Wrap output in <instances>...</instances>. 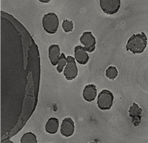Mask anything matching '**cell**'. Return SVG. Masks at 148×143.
Instances as JSON below:
<instances>
[{
    "label": "cell",
    "instance_id": "cell-3",
    "mask_svg": "<svg viewBox=\"0 0 148 143\" xmlns=\"http://www.w3.org/2000/svg\"><path fill=\"white\" fill-rule=\"evenodd\" d=\"M114 96L110 91L102 90L98 95L97 105L101 110H108L112 107L113 104Z\"/></svg>",
    "mask_w": 148,
    "mask_h": 143
},
{
    "label": "cell",
    "instance_id": "cell-12",
    "mask_svg": "<svg viewBox=\"0 0 148 143\" xmlns=\"http://www.w3.org/2000/svg\"><path fill=\"white\" fill-rule=\"evenodd\" d=\"M59 129V119L55 117H51L45 124V131L48 133L55 134Z\"/></svg>",
    "mask_w": 148,
    "mask_h": 143
},
{
    "label": "cell",
    "instance_id": "cell-2",
    "mask_svg": "<svg viewBox=\"0 0 148 143\" xmlns=\"http://www.w3.org/2000/svg\"><path fill=\"white\" fill-rule=\"evenodd\" d=\"M43 29L49 34H54L57 32L59 27V18L55 13L45 14L42 19Z\"/></svg>",
    "mask_w": 148,
    "mask_h": 143
},
{
    "label": "cell",
    "instance_id": "cell-10",
    "mask_svg": "<svg viewBox=\"0 0 148 143\" xmlns=\"http://www.w3.org/2000/svg\"><path fill=\"white\" fill-rule=\"evenodd\" d=\"M97 95V87L95 85H88L84 88L82 96L83 98L87 102H92L96 99Z\"/></svg>",
    "mask_w": 148,
    "mask_h": 143
},
{
    "label": "cell",
    "instance_id": "cell-16",
    "mask_svg": "<svg viewBox=\"0 0 148 143\" xmlns=\"http://www.w3.org/2000/svg\"><path fill=\"white\" fill-rule=\"evenodd\" d=\"M62 29L64 32H71L73 29V23L71 21H68V20H64L63 23H62Z\"/></svg>",
    "mask_w": 148,
    "mask_h": 143
},
{
    "label": "cell",
    "instance_id": "cell-8",
    "mask_svg": "<svg viewBox=\"0 0 148 143\" xmlns=\"http://www.w3.org/2000/svg\"><path fill=\"white\" fill-rule=\"evenodd\" d=\"M143 109L138 106L137 103L134 102L129 109V117L132 119V122L135 127H138L141 122Z\"/></svg>",
    "mask_w": 148,
    "mask_h": 143
},
{
    "label": "cell",
    "instance_id": "cell-4",
    "mask_svg": "<svg viewBox=\"0 0 148 143\" xmlns=\"http://www.w3.org/2000/svg\"><path fill=\"white\" fill-rule=\"evenodd\" d=\"M67 64L64 70V75L67 80H73L77 77L78 74V67L75 64V58L71 56H68Z\"/></svg>",
    "mask_w": 148,
    "mask_h": 143
},
{
    "label": "cell",
    "instance_id": "cell-7",
    "mask_svg": "<svg viewBox=\"0 0 148 143\" xmlns=\"http://www.w3.org/2000/svg\"><path fill=\"white\" fill-rule=\"evenodd\" d=\"M75 131V124L73 120L70 117H66L63 119L60 128V132L63 136L66 138H69L72 136Z\"/></svg>",
    "mask_w": 148,
    "mask_h": 143
},
{
    "label": "cell",
    "instance_id": "cell-9",
    "mask_svg": "<svg viewBox=\"0 0 148 143\" xmlns=\"http://www.w3.org/2000/svg\"><path fill=\"white\" fill-rule=\"evenodd\" d=\"M74 55H75V59L77 62L81 65L86 64L90 59L86 50L81 45H77L75 47L74 49Z\"/></svg>",
    "mask_w": 148,
    "mask_h": 143
},
{
    "label": "cell",
    "instance_id": "cell-13",
    "mask_svg": "<svg viewBox=\"0 0 148 143\" xmlns=\"http://www.w3.org/2000/svg\"><path fill=\"white\" fill-rule=\"evenodd\" d=\"M21 143H37L36 136L32 132H28L25 133L21 138Z\"/></svg>",
    "mask_w": 148,
    "mask_h": 143
},
{
    "label": "cell",
    "instance_id": "cell-5",
    "mask_svg": "<svg viewBox=\"0 0 148 143\" xmlns=\"http://www.w3.org/2000/svg\"><path fill=\"white\" fill-rule=\"evenodd\" d=\"M102 11L108 15H113L119 11L121 6L120 0H100Z\"/></svg>",
    "mask_w": 148,
    "mask_h": 143
},
{
    "label": "cell",
    "instance_id": "cell-15",
    "mask_svg": "<svg viewBox=\"0 0 148 143\" xmlns=\"http://www.w3.org/2000/svg\"><path fill=\"white\" fill-rule=\"evenodd\" d=\"M67 64V58L65 56L64 53H61L60 58L58 60V66H57V70L59 72V73H62L63 71L64 68Z\"/></svg>",
    "mask_w": 148,
    "mask_h": 143
},
{
    "label": "cell",
    "instance_id": "cell-11",
    "mask_svg": "<svg viewBox=\"0 0 148 143\" xmlns=\"http://www.w3.org/2000/svg\"><path fill=\"white\" fill-rule=\"evenodd\" d=\"M48 53H49V59L52 65L56 66L58 64V60L60 58L61 53H60V48L58 45H51L48 48Z\"/></svg>",
    "mask_w": 148,
    "mask_h": 143
},
{
    "label": "cell",
    "instance_id": "cell-1",
    "mask_svg": "<svg viewBox=\"0 0 148 143\" xmlns=\"http://www.w3.org/2000/svg\"><path fill=\"white\" fill-rule=\"evenodd\" d=\"M147 44V38L145 34L141 32L133 34L128 40L126 45V50L134 55L143 53Z\"/></svg>",
    "mask_w": 148,
    "mask_h": 143
},
{
    "label": "cell",
    "instance_id": "cell-6",
    "mask_svg": "<svg viewBox=\"0 0 148 143\" xmlns=\"http://www.w3.org/2000/svg\"><path fill=\"white\" fill-rule=\"evenodd\" d=\"M80 42L84 45V48L88 53H93L96 48L95 37L91 31H85L80 38Z\"/></svg>",
    "mask_w": 148,
    "mask_h": 143
},
{
    "label": "cell",
    "instance_id": "cell-14",
    "mask_svg": "<svg viewBox=\"0 0 148 143\" xmlns=\"http://www.w3.org/2000/svg\"><path fill=\"white\" fill-rule=\"evenodd\" d=\"M117 75H118V70L114 66H110L106 70V76L109 80H115L117 77Z\"/></svg>",
    "mask_w": 148,
    "mask_h": 143
}]
</instances>
